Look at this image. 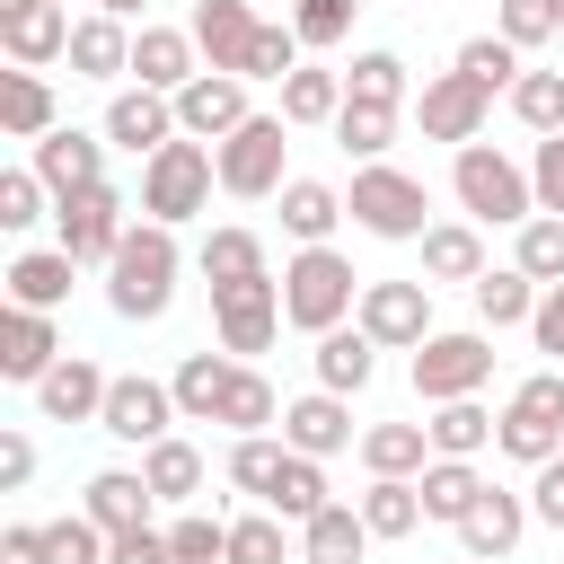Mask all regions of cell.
<instances>
[{"mask_svg": "<svg viewBox=\"0 0 564 564\" xmlns=\"http://www.w3.org/2000/svg\"><path fill=\"white\" fill-rule=\"evenodd\" d=\"M176 264H185L176 229H167V220H132L123 247H115V264H106V308H115L123 326L167 317V300H176Z\"/></svg>", "mask_w": 564, "mask_h": 564, "instance_id": "6da1fadb", "label": "cell"}, {"mask_svg": "<svg viewBox=\"0 0 564 564\" xmlns=\"http://www.w3.org/2000/svg\"><path fill=\"white\" fill-rule=\"evenodd\" d=\"M449 194H458V212H467L476 229H520V220L538 212L529 167H520L511 150H494V141H458V159H449Z\"/></svg>", "mask_w": 564, "mask_h": 564, "instance_id": "7a4b0ae2", "label": "cell"}, {"mask_svg": "<svg viewBox=\"0 0 564 564\" xmlns=\"http://www.w3.org/2000/svg\"><path fill=\"white\" fill-rule=\"evenodd\" d=\"M212 185H220V159H212V141L176 132L167 150H150V159H141V220H167V229H185V220L212 203Z\"/></svg>", "mask_w": 564, "mask_h": 564, "instance_id": "3957f363", "label": "cell"}, {"mask_svg": "<svg viewBox=\"0 0 564 564\" xmlns=\"http://www.w3.org/2000/svg\"><path fill=\"white\" fill-rule=\"evenodd\" d=\"M361 308V273H352V256H335V247H300L291 264H282V317L300 326V335H326V326H344Z\"/></svg>", "mask_w": 564, "mask_h": 564, "instance_id": "277c9868", "label": "cell"}, {"mask_svg": "<svg viewBox=\"0 0 564 564\" xmlns=\"http://www.w3.org/2000/svg\"><path fill=\"white\" fill-rule=\"evenodd\" d=\"M344 212H352V229H370V238H423L432 229V194H423V176H405V167H388V159H361L352 167V194H344Z\"/></svg>", "mask_w": 564, "mask_h": 564, "instance_id": "5b68a950", "label": "cell"}, {"mask_svg": "<svg viewBox=\"0 0 564 564\" xmlns=\"http://www.w3.org/2000/svg\"><path fill=\"white\" fill-rule=\"evenodd\" d=\"M494 379V326H432L414 344V397L423 405H449V397H476Z\"/></svg>", "mask_w": 564, "mask_h": 564, "instance_id": "8992f818", "label": "cell"}, {"mask_svg": "<svg viewBox=\"0 0 564 564\" xmlns=\"http://www.w3.org/2000/svg\"><path fill=\"white\" fill-rule=\"evenodd\" d=\"M502 458L520 467H546L564 449V370H529L511 397H502V432H494Z\"/></svg>", "mask_w": 564, "mask_h": 564, "instance_id": "52a82bcc", "label": "cell"}, {"mask_svg": "<svg viewBox=\"0 0 564 564\" xmlns=\"http://www.w3.org/2000/svg\"><path fill=\"white\" fill-rule=\"evenodd\" d=\"M282 150H291V123H282V115H247L229 141H212V159H220V194H238V203L282 194V185H291V176H282Z\"/></svg>", "mask_w": 564, "mask_h": 564, "instance_id": "ba28073f", "label": "cell"}, {"mask_svg": "<svg viewBox=\"0 0 564 564\" xmlns=\"http://www.w3.org/2000/svg\"><path fill=\"white\" fill-rule=\"evenodd\" d=\"M97 432H106V441H123V449L167 441V432H176V388H167V379H141V370H115Z\"/></svg>", "mask_w": 564, "mask_h": 564, "instance_id": "9c48e42d", "label": "cell"}, {"mask_svg": "<svg viewBox=\"0 0 564 564\" xmlns=\"http://www.w3.org/2000/svg\"><path fill=\"white\" fill-rule=\"evenodd\" d=\"M361 335L379 344V352H414L423 335H432V282L414 273V282H361Z\"/></svg>", "mask_w": 564, "mask_h": 564, "instance_id": "30bf717a", "label": "cell"}, {"mask_svg": "<svg viewBox=\"0 0 564 564\" xmlns=\"http://www.w3.org/2000/svg\"><path fill=\"white\" fill-rule=\"evenodd\" d=\"M212 326H220V352H238V361L264 352V344L291 326V317H282V282H273V273H264V282H220V291H212Z\"/></svg>", "mask_w": 564, "mask_h": 564, "instance_id": "8fae6325", "label": "cell"}, {"mask_svg": "<svg viewBox=\"0 0 564 564\" xmlns=\"http://www.w3.org/2000/svg\"><path fill=\"white\" fill-rule=\"evenodd\" d=\"M485 115H494V88H485V79H467L458 62H449V70H432V79H423V97H414L423 141H476V132H485Z\"/></svg>", "mask_w": 564, "mask_h": 564, "instance_id": "7c38bea8", "label": "cell"}, {"mask_svg": "<svg viewBox=\"0 0 564 564\" xmlns=\"http://www.w3.org/2000/svg\"><path fill=\"white\" fill-rule=\"evenodd\" d=\"M106 132H79V123H53L44 141H26V167L53 185V203H70V194H88V185H106Z\"/></svg>", "mask_w": 564, "mask_h": 564, "instance_id": "4fadbf2b", "label": "cell"}, {"mask_svg": "<svg viewBox=\"0 0 564 564\" xmlns=\"http://www.w3.org/2000/svg\"><path fill=\"white\" fill-rule=\"evenodd\" d=\"M53 220H62L53 247H70L79 264H115V247H123V229H132V203H123L115 185H88V194L53 203Z\"/></svg>", "mask_w": 564, "mask_h": 564, "instance_id": "5bb4252c", "label": "cell"}, {"mask_svg": "<svg viewBox=\"0 0 564 564\" xmlns=\"http://www.w3.org/2000/svg\"><path fill=\"white\" fill-rule=\"evenodd\" d=\"M97 132H106L115 150L150 159V150H167L185 123H176V97H167V88H141V79H132V88H115V97H106V123H97Z\"/></svg>", "mask_w": 564, "mask_h": 564, "instance_id": "9a60e30c", "label": "cell"}, {"mask_svg": "<svg viewBox=\"0 0 564 564\" xmlns=\"http://www.w3.org/2000/svg\"><path fill=\"white\" fill-rule=\"evenodd\" d=\"M70 9L62 0H0V44L18 70H44V62H70Z\"/></svg>", "mask_w": 564, "mask_h": 564, "instance_id": "2e32d148", "label": "cell"}, {"mask_svg": "<svg viewBox=\"0 0 564 564\" xmlns=\"http://www.w3.org/2000/svg\"><path fill=\"white\" fill-rule=\"evenodd\" d=\"M247 115H256V106H247V79H238V70H194V79L176 88V123H185L194 141H229Z\"/></svg>", "mask_w": 564, "mask_h": 564, "instance_id": "e0dca14e", "label": "cell"}, {"mask_svg": "<svg viewBox=\"0 0 564 564\" xmlns=\"http://www.w3.org/2000/svg\"><path fill=\"white\" fill-rule=\"evenodd\" d=\"M106 388H115V370H97L88 352H62V361L35 379V414H44V423H97V414H106Z\"/></svg>", "mask_w": 564, "mask_h": 564, "instance_id": "ac0fdd59", "label": "cell"}, {"mask_svg": "<svg viewBox=\"0 0 564 564\" xmlns=\"http://www.w3.org/2000/svg\"><path fill=\"white\" fill-rule=\"evenodd\" d=\"M62 361V326H53V308H0V379H18V388H35L44 370Z\"/></svg>", "mask_w": 564, "mask_h": 564, "instance_id": "d6986e66", "label": "cell"}, {"mask_svg": "<svg viewBox=\"0 0 564 564\" xmlns=\"http://www.w3.org/2000/svg\"><path fill=\"white\" fill-rule=\"evenodd\" d=\"M529 520H538V511H529V494H511V485H485V494H476V511L458 520V546H467L476 564H502V555L529 538Z\"/></svg>", "mask_w": 564, "mask_h": 564, "instance_id": "ffe728a7", "label": "cell"}, {"mask_svg": "<svg viewBox=\"0 0 564 564\" xmlns=\"http://www.w3.org/2000/svg\"><path fill=\"white\" fill-rule=\"evenodd\" d=\"M282 441H291L300 458H335V449H352V397H335V388L291 397V405H282Z\"/></svg>", "mask_w": 564, "mask_h": 564, "instance_id": "44dd1931", "label": "cell"}, {"mask_svg": "<svg viewBox=\"0 0 564 564\" xmlns=\"http://www.w3.org/2000/svg\"><path fill=\"white\" fill-rule=\"evenodd\" d=\"M194 70H203L194 26H150V18L132 26V79H141V88H167V97H176Z\"/></svg>", "mask_w": 564, "mask_h": 564, "instance_id": "7402d4cb", "label": "cell"}, {"mask_svg": "<svg viewBox=\"0 0 564 564\" xmlns=\"http://www.w3.org/2000/svg\"><path fill=\"white\" fill-rule=\"evenodd\" d=\"M185 26H194V44H203V70H238V79H247V44H256V26H264L247 0H194Z\"/></svg>", "mask_w": 564, "mask_h": 564, "instance_id": "603a6c76", "label": "cell"}, {"mask_svg": "<svg viewBox=\"0 0 564 564\" xmlns=\"http://www.w3.org/2000/svg\"><path fill=\"white\" fill-rule=\"evenodd\" d=\"M308 370H317V388H335V397H361V388L379 379V344L361 335V317H344V326H326V335H317Z\"/></svg>", "mask_w": 564, "mask_h": 564, "instance_id": "cb8c5ba5", "label": "cell"}, {"mask_svg": "<svg viewBox=\"0 0 564 564\" xmlns=\"http://www.w3.org/2000/svg\"><path fill=\"white\" fill-rule=\"evenodd\" d=\"M150 502H159V494H150V476H141V467H97L79 511L115 538V529H150Z\"/></svg>", "mask_w": 564, "mask_h": 564, "instance_id": "d4e9b609", "label": "cell"}, {"mask_svg": "<svg viewBox=\"0 0 564 564\" xmlns=\"http://www.w3.org/2000/svg\"><path fill=\"white\" fill-rule=\"evenodd\" d=\"M123 70H132V26L106 18V9H88L70 26V79H123Z\"/></svg>", "mask_w": 564, "mask_h": 564, "instance_id": "484cf974", "label": "cell"}, {"mask_svg": "<svg viewBox=\"0 0 564 564\" xmlns=\"http://www.w3.org/2000/svg\"><path fill=\"white\" fill-rule=\"evenodd\" d=\"M379 538H370V520H361V502H326L317 520H300V555L308 564H361Z\"/></svg>", "mask_w": 564, "mask_h": 564, "instance_id": "4316f807", "label": "cell"}, {"mask_svg": "<svg viewBox=\"0 0 564 564\" xmlns=\"http://www.w3.org/2000/svg\"><path fill=\"white\" fill-rule=\"evenodd\" d=\"M414 247H423V282H476L485 273V229L476 220H432Z\"/></svg>", "mask_w": 564, "mask_h": 564, "instance_id": "83f0119b", "label": "cell"}, {"mask_svg": "<svg viewBox=\"0 0 564 564\" xmlns=\"http://www.w3.org/2000/svg\"><path fill=\"white\" fill-rule=\"evenodd\" d=\"M70 273H79V256H70V247H26L0 282H9V300H18V308H62V300H70Z\"/></svg>", "mask_w": 564, "mask_h": 564, "instance_id": "f1b7e54d", "label": "cell"}, {"mask_svg": "<svg viewBox=\"0 0 564 564\" xmlns=\"http://www.w3.org/2000/svg\"><path fill=\"white\" fill-rule=\"evenodd\" d=\"M229 370H238V352H185L176 361V414L185 423H220V397H229Z\"/></svg>", "mask_w": 564, "mask_h": 564, "instance_id": "f546056e", "label": "cell"}, {"mask_svg": "<svg viewBox=\"0 0 564 564\" xmlns=\"http://www.w3.org/2000/svg\"><path fill=\"white\" fill-rule=\"evenodd\" d=\"M432 458H485L494 449V432H502V414H485L476 397H449V405H432Z\"/></svg>", "mask_w": 564, "mask_h": 564, "instance_id": "4dcf8cb0", "label": "cell"}, {"mask_svg": "<svg viewBox=\"0 0 564 564\" xmlns=\"http://www.w3.org/2000/svg\"><path fill=\"white\" fill-rule=\"evenodd\" d=\"M141 476H150V494H159V502H176V511H185V502H203V449H194L185 432L150 441V449H141Z\"/></svg>", "mask_w": 564, "mask_h": 564, "instance_id": "1f68e13d", "label": "cell"}, {"mask_svg": "<svg viewBox=\"0 0 564 564\" xmlns=\"http://www.w3.org/2000/svg\"><path fill=\"white\" fill-rule=\"evenodd\" d=\"M335 220H352L335 185H317V176H291V185H282V229H291L300 247H326V238H335Z\"/></svg>", "mask_w": 564, "mask_h": 564, "instance_id": "d6a6232c", "label": "cell"}, {"mask_svg": "<svg viewBox=\"0 0 564 564\" xmlns=\"http://www.w3.org/2000/svg\"><path fill=\"white\" fill-rule=\"evenodd\" d=\"M194 264H203V282H212V291H220V282H264V273H273V264H264V238H256V229H238V220H220V229L203 238V256H194Z\"/></svg>", "mask_w": 564, "mask_h": 564, "instance_id": "836d02e7", "label": "cell"}, {"mask_svg": "<svg viewBox=\"0 0 564 564\" xmlns=\"http://www.w3.org/2000/svg\"><path fill=\"white\" fill-rule=\"evenodd\" d=\"M467 291H476V317H485V326H529V317H538V291H546V282H529L520 264H485V273H476Z\"/></svg>", "mask_w": 564, "mask_h": 564, "instance_id": "e575fe53", "label": "cell"}, {"mask_svg": "<svg viewBox=\"0 0 564 564\" xmlns=\"http://www.w3.org/2000/svg\"><path fill=\"white\" fill-rule=\"evenodd\" d=\"M0 132H9V141H44V132H53V88H44V70H0Z\"/></svg>", "mask_w": 564, "mask_h": 564, "instance_id": "d590c367", "label": "cell"}, {"mask_svg": "<svg viewBox=\"0 0 564 564\" xmlns=\"http://www.w3.org/2000/svg\"><path fill=\"white\" fill-rule=\"evenodd\" d=\"M361 467L370 476H423L432 467V432L423 423H370L361 432Z\"/></svg>", "mask_w": 564, "mask_h": 564, "instance_id": "8d00e7d4", "label": "cell"}, {"mask_svg": "<svg viewBox=\"0 0 564 564\" xmlns=\"http://www.w3.org/2000/svg\"><path fill=\"white\" fill-rule=\"evenodd\" d=\"M414 485H423V520H449V529H458V520L476 511V494H485L476 458H432V467H423Z\"/></svg>", "mask_w": 564, "mask_h": 564, "instance_id": "74e56055", "label": "cell"}, {"mask_svg": "<svg viewBox=\"0 0 564 564\" xmlns=\"http://www.w3.org/2000/svg\"><path fill=\"white\" fill-rule=\"evenodd\" d=\"M335 115H344V70L300 62V70L282 79V123H335Z\"/></svg>", "mask_w": 564, "mask_h": 564, "instance_id": "f35d334b", "label": "cell"}, {"mask_svg": "<svg viewBox=\"0 0 564 564\" xmlns=\"http://www.w3.org/2000/svg\"><path fill=\"white\" fill-rule=\"evenodd\" d=\"M326 502H335V494H326V458H300V449H291L282 476H273V494H264V511H282V520L300 529V520H317Z\"/></svg>", "mask_w": 564, "mask_h": 564, "instance_id": "ab89813d", "label": "cell"}, {"mask_svg": "<svg viewBox=\"0 0 564 564\" xmlns=\"http://www.w3.org/2000/svg\"><path fill=\"white\" fill-rule=\"evenodd\" d=\"M361 520H370V538H414L423 529V485L414 476H370Z\"/></svg>", "mask_w": 564, "mask_h": 564, "instance_id": "60d3db41", "label": "cell"}, {"mask_svg": "<svg viewBox=\"0 0 564 564\" xmlns=\"http://www.w3.org/2000/svg\"><path fill=\"white\" fill-rule=\"evenodd\" d=\"M220 423H229V432H273V423H282V397H273V379H264L256 361H238V370H229Z\"/></svg>", "mask_w": 564, "mask_h": 564, "instance_id": "b9f144b4", "label": "cell"}, {"mask_svg": "<svg viewBox=\"0 0 564 564\" xmlns=\"http://www.w3.org/2000/svg\"><path fill=\"white\" fill-rule=\"evenodd\" d=\"M282 458H291V441H273V432H238L229 441V458H220V476L238 485V494H273V476H282Z\"/></svg>", "mask_w": 564, "mask_h": 564, "instance_id": "7bdbcfd3", "label": "cell"}, {"mask_svg": "<svg viewBox=\"0 0 564 564\" xmlns=\"http://www.w3.org/2000/svg\"><path fill=\"white\" fill-rule=\"evenodd\" d=\"M511 264H520L529 282H564V212H529V220L511 229Z\"/></svg>", "mask_w": 564, "mask_h": 564, "instance_id": "ee69618b", "label": "cell"}, {"mask_svg": "<svg viewBox=\"0 0 564 564\" xmlns=\"http://www.w3.org/2000/svg\"><path fill=\"white\" fill-rule=\"evenodd\" d=\"M167 546H176V564H229V520L203 511V502H185L167 520Z\"/></svg>", "mask_w": 564, "mask_h": 564, "instance_id": "f6af8a7d", "label": "cell"}, {"mask_svg": "<svg viewBox=\"0 0 564 564\" xmlns=\"http://www.w3.org/2000/svg\"><path fill=\"white\" fill-rule=\"evenodd\" d=\"M352 159H388V141H397V106H361V97H344V115L326 123Z\"/></svg>", "mask_w": 564, "mask_h": 564, "instance_id": "bcb514c9", "label": "cell"}, {"mask_svg": "<svg viewBox=\"0 0 564 564\" xmlns=\"http://www.w3.org/2000/svg\"><path fill=\"white\" fill-rule=\"evenodd\" d=\"M291 520L282 511H238L229 520V564H291Z\"/></svg>", "mask_w": 564, "mask_h": 564, "instance_id": "7dc6e473", "label": "cell"}, {"mask_svg": "<svg viewBox=\"0 0 564 564\" xmlns=\"http://www.w3.org/2000/svg\"><path fill=\"white\" fill-rule=\"evenodd\" d=\"M458 70H467V79H485L494 97H511V79H520L529 62H520V44H511V35H467V44H458Z\"/></svg>", "mask_w": 564, "mask_h": 564, "instance_id": "c3c4849f", "label": "cell"}, {"mask_svg": "<svg viewBox=\"0 0 564 564\" xmlns=\"http://www.w3.org/2000/svg\"><path fill=\"white\" fill-rule=\"evenodd\" d=\"M344 97H361V106H405V62L397 53H352V70H344Z\"/></svg>", "mask_w": 564, "mask_h": 564, "instance_id": "681fc988", "label": "cell"}, {"mask_svg": "<svg viewBox=\"0 0 564 564\" xmlns=\"http://www.w3.org/2000/svg\"><path fill=\"white\" fill-rule=\"evenodd\" d=\"M511 115L529 132H564V70H520L511 79Z\"/></svg>", "mask_w": 564, "mask_h": 564, "instance_id": "f907efd6", "label": "cell"}, {"mask_svg": "<svg viewBox=\"0 0 564 564\" xmlns=\"http://www.w3.org/2000/svg\"><path fill=\"white\" fill-rule=\"evenodd\" d=\"M44 564H106V529H97L88 511L44 520Z\"/></svg>", "mask_w": 564, "mask_h": 564, "instance_id": "816d5d0a", "label": "cell"}, {"mask_svg": "<svg viewBox=\"0 0 564 564\" xmlns=\"http://www.w3.org/2000/svg\"><path fill=\"white\" fill-rule=\"evenodd\" d=\"M352 9H361V0H291V26H300L308 53H326V44L352 35Z\"/></svg>", "mask_w": 564, "mask_h": 564, "instance_id": "f5cc1de1", "label": "cell"}, {"mask_svg": "<svg viewBox=\"0 0 564 564\" xmlns=\"http://www.w3.org/2000/svg\"><path fill=\"white\" fill-rule=\"evenodd\" d=\"M44 203H53V185H44L35 167H9V176H0V229H35Z\"/></svg>", "mask_w": 564, "mask_h": 564, "instance_id": "db71d44e", "label": "cell"}, {"mask_svg": "<svg viewBox=\"0 0 564 564\" xmlns=\"http://www.w3.org/2000/svg\"><path fill=\"white\" fill-rule=\"evenodd\" d=\"M494 35H511L520 53H538V44L564 35V26H555V0H502V9H494Z\"/></svg>", "mask_w": 564, "mask_h": 564, "instance_id": "11a10c76", "label": "cell"}, {"mask_svg": "<svg viewBox=\"0 0 564 564\" xmlns=\"http://www.w3.org/2000/svg\"><path fill=\"white\" fill-rule=\"evenodd\" d=\"M529 185H538V212H564V132H538V150H529Z\"/></svg>", "mask_w": 564, "mask_h": 564, "instance_id": "9f6ffc18", "label": "cell"}, {"mask_svg": "<svg viewBox=\"0 0 564 564\" xmlns=\"http://www.w3.org/2000/svg\"><path fill=\"white\" fill-rule=\"evenodd\" d=\"M106 564H176V546H167V529H115Z\"/></svg>", "mask_w": 564, "mask_h": 564, "instance_id": "6f0895ef", "label": "cell"}, {"mask_svg": "<svg viewBox=\"0 0 564 564\" xmlns=\"http://www.w3.org/2000/svg\"><path fill=\"white\" fill-rule=\"evenodd\" d=\"M529 476H538V485H529V511H538L546 529H564V449H555L546 467H529Z\"/></svg>", "mask_w": 564, "mask_h": 564, "instance_id": "680465c9", "label": "cell"}, {"mask_svg": "<svg viewBox=\"0 0 564 564\" xmlns=\"http://www.w3.org/2000/svg\"><path fill=\"white\" fill-rule=\"evenodd\" d=\"M529 335H538V352H555V361H564V282H546V291H538Z\"/></svg>", "mask_w": 564, "mask_h": 564, "instance_id": "91938a15", "label": "cell"}, {"mask_svg": "<svg viewBox=\"0 0 564 564\" xmlns=\"http://www.w3.org/2000/svg\"><path fill=\"white\" fill-rule=\"evenodd\" d=\"M26 476H35V441H26V432H0V485L18 494Z\"/></svg>", "mask_w": 564, "mask_h": 564, "instance_id": "94428289", "label": "cell"}, {"mask_svg": "<svg viewBox=\"0 0 564 564\" xmlns=\"http://www.w3.org/2000/svg\"><path fill=\"white\" fill-rule=\"evenodd\" d=\"M0 564H44V520H18L0 538Z\"/></svg>", "mask_w": 564, "mask_h": 564, "instance_id": "6125c7cd", "label": "cell"}, {"mask_svg": "<svg viewBox=\"0 0 564 564\" xmlns=\"http://www.w3.org/2000/svg\"><path fill=\"white\" fill-rule=\"evenodd\" d=\"M97 9H106V18H123V26H132V18H150V0H97Z\"/></svg>", "mask_w": 564, "mask_h": 564, "instance_id": "be15d7a7", "label": "cell"}, {"mask_svg": "<svg viewBox=\"0 0 564 564\" xmlns=\"http://www.w3.org/2000/svg\"><path fill=\"white\" fill-rule=\"evenodd\" d=\"M555 26H564V0H555Z\"/></svg>", "mask_w": 564, "mask_h": 564, "instance_id": "e7e4bbea", "label": "cell"}, {"mask_svg": "<svg viewBox=\"0 0 564 564\" xmlns=\"http://www.w3.org/2000/svg\"><path fill=\"white\" fill-rule=\"evenodd\" d=\"M458 564H476V555H458Z\"/></svg>", "mask_w": 564, "mask_h": 564, "instance_id": "03108f58", "label": "cell"}, {"mask_svg": "<svg viewBox=\"0 0 564 564\" xmlns=\"http://www.w3.org/2000/svg\"><path fill=\"white\" fill-rule=\"evenodd\" d=\"M300 564H308V555H300Z\"/></svg>", "mask_w": 564, "mask_h": 564, "instance_id": "003e7915", "label": "cell"}]
</instances>
